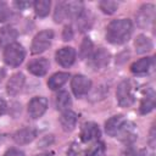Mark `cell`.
Listing matches in <instances>:
<instances>
[{"label": "cell", "instance_id": "cell-1", "mask_svg": "<svg viewBox=\"0 0 156 156\" xmlns=\"http://www.w3.org/2000/svg\"><path fill=\"white\" fill-rule=\"evenodd\" d=\"M133 26L127 18L112 21L106 29V39L111 44H123L129 40L132 35Z\"/></svg>", "mask_w": 156, "mask_h": 156}, {"label": "cell", "instance_id": "cell-2", "mask_svg": "<svg viewBox=\"0 0 156 156\" xmlns=\"http://www.w3.org/2000/svg\"><path fill=\"white\" fill-rule=\"evenodd\" d=\"M24 56H26L24 49L18 43H12L9 46H6L4 50V60H5L6 65H9L11 67L20 66L23 62Z\"/></svg>", "mask_w": 156, "mask_h": 156}, {"label": "cell", "instance_id": "cell-3", "mask_svg": "<svg viewBox=\"0 0 156 156\" xmlns=\"http://www.w3.org/2000/svg\"><path fill=\"white\" fill-rule=\"evenodd\" d=\"M117 101L119 106L122 107H128L134 104L135 98H134V84L132 80H123L116 91Z\"/></svg>", "mask_w": 156, "mask_h": 156}, {"label": "cell", "instance_id": "cell-4", "mask_svg": "<svg viewBox=\"0 0 156 156\" xmlns=\"http://www.w3.org/2000/svg\"><path fill=\"white\" fill-rule=\"evenodd\" d=\"M52 38H54V32L51 29H45V30L39 32L33 39V43H32V46H30L32 54L37 55V54L44 52L50 46V44L52 41Z\"/></svg>", "mask_w": 156, "mask_h": 156}, {"label": "cell", "instance_id": "cell-5", "mask_svg": "<svg viewBox=\"0 0 156 156\" xmlns=\"http://www.w3.org/2000/svg\"><path fill=\"white\" fill-rule=\"evenodd\" d=\"M128 126H129V123L126 121V118L122 115H117V116H113L106 121L105 130L108 135L119 138L123 134V132L127 129Z\"/></svg>", "mask_w": 156, "mask_h": 156}, {"label": "cell", "instance_id": "cell-6", "mask_svg": "<svg viewBox=\"0 0 156 156\" xmlns=\"http://www.w3.org/2000/svg\"><path fill=\"white\" fill-rule=\"evenodd\" d=\"M48 108V100L43 96L33 98L28 104V113L32 118L41 117Z\"/></svg>", "mask_w": 156, "mask_h": 156}, {"label": "cell", "instance_id": "cell-7", "mask_svg": "<svg viewBox=\"0 0 156 156\" xmlns=\"http://www.w3.org/2000/svg\"><path fill=\"white\" fill-rule=\"evenodd\" d=\"M71 87H72V90H73V93H74L76 96H83V95L88 94V91L90 90L91 82L85 76L77 74V76H74L72 78Z\"/></svg>", "mask_w": 156, "mask_h": 156}, {"label": "cell", "instance_id": "cell-8", "mask_svg": "<svg viewBox=\"0 0 156 156\" xmlns=\"http://www.w3.org/2000/svg\"><path fill=\"white\" fill-rule=\"evenodd\" d=\"M155 15V6L151 4H146L140 7L138 15H136V22L140 27H147L154 21Z\"/></svg>", "mask_w": 156, "mask_h": 156}, {"label": "cell", "instance_id": "cell-9", "mask_svg": "<svg viewBox=\"0 0 156 156\" xmlns=\"http://www.w3.org/2000/svg\"><path fill=\"white\" fill-rule=\"evenodd\" d=\"M76 60V50L71 46H65L56 52V61L62 67H69Z\"/></svg>", "mask_w": 156, "mask_h": 156}, {"label": "cell", "instance_id": "cell-10", "mask_svg": "<svg viewBox=\"0 0 156 156\" xmlns=\"http://www.w3.org/2000/svg\"><path fill=\"white\" fill-rule=\"evenodd\" d=\"M24 80H26V78H24L23 73H21V72L15 73L9 79V82L6 84V91H7V94L9 95H12V96L13 95H17L22 90V88L24 85Z\"/></svg>", "mask_w": 156, "mask_h": 156}, {"label": "cell", "instance_id": "cell-11", "mask_svg": "<svg viewBox=\"0 0 156 156\" xmlns=\"http://www.w3.org/2000/svg\"><path fill=\"white\" fill-rule=\"evenodd\" d=\"M100 129H99V126L94 122H88L83 126L82 128V132H80V139L84 141V143H88V141H91V140H96L99 139L100 136Z\"/></svg>", "mask_w": 156, "mask_h": 156}, {"label": "cell", "instance_id": "cell-12", "mask_svg": "<svg viewBox=\"0 0 156 156\" xmlns=\"http://www.w3.org/2000/svg\"><path fill=\"white\" fill-rule=\"evenodd\" d=\"M110 61V54L105 49H99L90 56V66L94 69L104 68Z\"/></svg>", "mask_w": 156, "mask_h": 156}, {"label": "cell", "instance_id": "cell-13", "mask_svg": "<svg viewBox=\"0 0 156 156\" xmlns=\"http://www.w3.org/2000/svg\"><path fill=\"white\" fill-rule=\"evenodd\" d=\"M35 136H37V130L34 128L26 127V128H22L20 130H17L13 134V140L20 145H23V144L30 143Z\"/></svg>", "mask_w": 156, "mask_h": 156}, {"label": "cell", "instance_id": "cell-14", "mask_svg": "<svg viewBox=\"0 0 156 156\" xmlns=\"http://www.w3.org/2000/svg\"><path fill=\"white\" fill-rule=\"evenodd\" d=\"M49 61L46 58H38L28 65V71L34 76H44L49 71Z\"/></svg>", "mask_w": 156, "mask_h": 156}, {"label": "cell", "instance_id": "cell-15", "mask_svg": "<svg viewBox=\"0 0 156 156\" xmlns=\"http://www.w3.org/2000/svg\"><path fill=\"white\" fill-rule=\"evenodd\" d=\"M60 123H61L63 130L71 132L74 129V127L77 124V115L71 110H66L62 112V115L60 117Z\"/></svg>", "mask_w": 156, "mask_h": 156}, {"label": "cell", "instance_id": "cell-16", "mask_svg": "<svg viewBox=\"0 0 156 156\" xmlns=\"http://www.w3.org/2000/svg\"><path fill=\"white\" fill-rule=\"evenodd\" d=\"M17 30L13 27H4L0 29V46H9L10 44L15 43L17 38Z\"/></svg>", "mask_w": 156, "mask_h": 156}, {"label": "cell", "instance_id": "cell-17", "mask_svg": "<svg viewBox=\"0 0 156 156\" xmlns=\"http://www.w3.org/2000/svg\"><path fill=\"white\" fill-rule=\"evenodd\" d=\"M69 78V73L67 72H58V73H55L52 74L49 80H48V87L51 89V90H56L58 88H61Z\"/></svg>", "mask_w": 156, "mask_h": 156}, {"label": "cell", "instance_id": "cell-18", "mask_svg": "<svg viewBox=\"0 0 156 156\" xmlns=\"http://www.w3.org/2000/svg\"><path fill=\"white\" fill-rule=\"evenodd\" d=\"M155 107V93L152 89H150L149 91H146V95L143 98L141 102H140V113L146 115L150 111H152Z\"/></svg>", "mask_w": 156, "mask_h": 156}, {"label": "cell", "instance_id": "cell-19", "mask_svg": "<svg viewBox=\"0 0 156 156\" xmlns=\"http://www.w3.org/2000/svg\"><path fill=\"white\" fill-rule=\"evenodd\" d=\"M134 46H135V50L138 54H145L152 49V41L149 37L140 34L136 37V39L134 41Z\"/></svg>", "mask_w": 156, "mask_h": 156}, {"label": "cell", "instance_id": "cell-20", "mask_svg": "<svg viewBox=\"0 0 156 156\" xmlns=\"http://www.w3.org/2000/svg\"><path fill=\"white\" fill-rule=\"evenodd\" d=\"M151 65H152V58L151 57H143V58L135 61L130 66V69H132L133 73L141 74V73H146L151 68Z\"/></svg>", "mask_w": 156, "mask_h": 156}, {"label": "cell", "instance_id": "cell-21", "mask_svg": "<svg viewBox=\"0 0 156 156\" xmlns=\"http://www.w3.org/2000/svg\"><path fill=\"white\" fill-rule=\"evenodd\" d=\"M84 11L83 4L80 1H68L66 2V12L68 17L77 18Z\"/></svg>", "mask_w": 156, "mask_h": 156}, {"label": "cell", "instance_id": "cell-22", "mask_svg": "<svg viewBox=\"0 0 156 156\" xmlns=\"http://www.w3.org/2000/svg\"><path fill=\"white\" fill-rule=\"evenodd\" d=\"M93 23V20H91V15L90 12H87L85 10L77 17V26L80 30H87L90 28Z\"/></svg>", "mask_w": 156, "mask_h": 156}, {"label": "cell", "instance_id": "cell-23", "mask_svg": "<svg viewBox=\"0 0 156 156\" xmlns=\"http://www.w3.org/2000/svg\"><path fill=\"white\" fill-rule=\"evenodd\" d=\"M50 5L51 2L49 0H37L34 2V10H35V13L40 17H45L49 15V11H50Z\"/></svg>", "mask_w": 156, "mask_h": 156}, {"label": "cell", "instance_id": "cell-24", "mask_svg": "<svg viewBox=\"0 0 156 156\" xmlns=\"http://www.w3.org/2000/svg\"><path fill=\"white\" fill-rule=\"evenodd\" d=\"M71 105V96L67 91H61L57 94L56 96V108L60 111H63L66 108H68V106Z\"/></svg>", "mask_w": 156, "mask_h": 156}, {"label": "cell", "instance_id": "cell-25", "mask_svg": "<svg viewBox=\"0 0 156 156\" xmlns=\"http://www.w3.org/2000/svg\"><path fill=\"white\" fill-rule=\"evenodd\" d=\"M91 55H93V43L89 38H84L80 45V56L85 58V57H90Z\"/></svg>", "mask_w": 156, "mask_h": 156}, {"label": "cell", "instance_id": "cell-26", "mask_svg": "<svg viewBox=\"0 0 156 156\" xmlns=\"http://www.w3.org/2000/svg\"><path fill=\"white\" fill-rule=\"evenodd\" d=\"M105 144L101 141H98L96 144H94L87 152V156H105Z\"/></svg>", "mask_w": 156, "mask_h": 156}, {"label": "cell", "instance_id": "cell-27", "mask_svg": "<svg viewBox=\"0 0 156 156\" xmlns=\"http://www.w3.org/2000/svg\"><path fill=\"white\" fill-rule=\"evenodd\" d=\"M99 6H100V9L102 10V12H104V13L111 15V13H113V12L117 10L118 4H117L116 1H111V0H104V1H101V2L99 4Z\"/></svg>", "mask_w": 156, "mask_h": 156}, {"label": "cell", "instance_id": "cell-28", "mask_svg": "<svg viewBox=\"0 0 156 156\" xmlns=\"http://www.w3.org/2000/svg\"><path fill=\"white\" fill-rule=\"evenodd\" d=\"M67 17V12H66V2H58L56 5L55 9V13H54V18L56 22H62V20Z\"/></svg>", "mask_w": 156, "mask_h": 156}, {"label": "cell", "instance_id": "cell-29", "mask_svg": "<svg viewBox=\"0 0 156 156\" xmlns=\"http://www.w3.org/2000/svg\"><path fill=\"white\" fill-rule=\"evenodd\" d=\"M10 16V10L5 2H0V23L5 22Z\"/></svg>", "mask_w": 156, "mask_h": 156}, {"label": "cell", "instance_id": "cell-30", "mask_svg": "<svg viewBox=\"0 0 156 156\" xmlns=\"http://www.w3.org/2000/svg\"><path fill=\"white\" fill-rule=\"evenodd\" d=\"M62 37H63V40H66V41H67V40H71V39L73 38V30H72L71 26H66V27H65Z\"/></svg>", "mask_w": 156, "mask_h": 156}, {"label": "cell", "instance_id": "cell-31", "mask_svg": "<svg viewBox=\"0 0 156 156\" xmlns=\"http://www.w3.org/2000/svg\"><path fill=\"white\" fill-rule=\"evenodd\" d=\"M4 156H24V154L18 149H10L5 152Z\"/></svg>", "mask_w": 156, "mask_h": 156}, {"label": "cell", "instance_id": "cell-32", "mask_svg": "<svg viewBox=\"0 0 156 156\" xmlns=\"http://www.w3.org/2000/svg\"><path fill=\"white\" fill-rule=\"evenodd\" d=\"M6 107H7V105H6V101H5L2 98H0V116L5 113V111H6Z\"/></svg>", "mask_w": 156, "mask_h": 156}, {"label": "cell", "instance_id": "cell-33", "mask_svg": "<svg viewBox=\"0 0 156 156\" xmlns=\"http://www.w3.org/2000/svg\"><path fill=\"white\" fill-rule=\"evenodd\" d=\"M15 5L17 6V7H20V9H26V7H28V6H30V2H28V1H17V2H15Z\"/></svg>", "mask_w": 156, "mask_h": 156}, {"label": "cell", "instance_id": "cell-34", "mask_svg": "<svg viewBox=\"0 0 156 156\" xmlns=\"http://www.w3.org/2000/svg\"><path fill=\"white\" fill-rule=\"evenodd\" d=\"M4 77H5V69L0 67V83H1V80L4 79Z\"/></svg>", "mask_w": 156, "mask_h": 156}, {"label": "cell", "instance_id": "cell-35", "mask_svg": "<svg viewBox=\"0 0 156 156\" xmlns=\"http://www.w3.org/2000/svg\"><path fill=\"white\" fill-rule=\"evenodd\" d=\"M38 156H50V155H48V154H44V155H38Z\"/></svg>", "mask_w": 156, "mask_h": 156}, {"label": "cell", "instance_id": "cell-36", "mask_svg": "<svg viewBox=\"0 0 156 156\" xmlns=\"http://www.w3.org/2000/svg\"><path fill=\"white\" fill-rule=\"evenodd\" d=\"M149 156H155V155H154V154H150V155H149Z\"/></svg>", "mask_w": 156, "mask_h": 156}]
</instances>
